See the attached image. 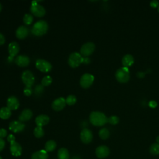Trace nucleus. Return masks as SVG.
<instances>
[{"label":"nucleus","mask_w":159,"mask_h":159,"mask_svg":"<svg viewBox=\"0 0 159 159\" xmlns=\"http://www.w3.org/2000/svg\"><path fill=\"white\" fill-rule=\"evenodd\" d=\"M90 122L95 126H102L107 122V118L101 112L93 111L89 115Z\"/></svg>","instance_id":"1"},{"label":"nucleus","mask_w":159,"mask_h":159,"mask_svg":"<svg viewBox=\"0 0 159 159\" xmlns=\"http://www.w3.org/2000/svg\"><path fill=\"white\" fill-rule=\"evenodd\" d=\"M48 30V24L46 21L40 20L35 22L32 28V33L35 36H42Z\"/></svg>","instance_id":"2"},{"label":"nucleus","mask_w":159,"mask_h":159,"mask_svg":"<svg viewBox=\"0 0 159 159\" xmlns=\"http://www.w3.org/2000/svg\"><path fill=\"white\" fill-rule=\"evenodd\" d=\"M116 78L120 83H126L130 78V73L128 68L121 67L119 68L115 74Z\"/></svg>","instance_id":"3"},{"label":"nucleus","mask_w":159,"mask_h":159,"mask_svg":"<svg viewBox=\"0 0 159 159\" xmlns=\"http://www.w3.org/2000/svg\"><path fill=\"white\" fill-rule=\"evenodd\" d=\"M30 10L33 15L38 17H43L45 14V8L42 5L38 4L37 1H33L32 2Z\"/></svg>","instance_id":"4"},{"label":"nucleus","mask_w":159,"mask_h":159,"mask_svg":"<svg viewBox=\"0 0 159 159\" xmlns=\"http://www.w3.org/2000/svg\"><path fill=\"white\" fill-rule=\"evenodd\" d=\"M83 57L78 52L71 53L68 58V65L72 68L78 67L82 62H83Z\"/></svg>","instance_id":"5"},{"label":"nucleus","mask_w":159,"mask_h":159,"mask_svg":"<svg viewBox=\"0 0 159 159\" xmlns=\"http://www.w3.org/2000/svg\"><path fill=\"white\" fill-rule=\"evenodd\" d=\"M36 68L42 72H49L52 68L51 63L44 59H38L35 61Z\"/></svg>","instance_id":"6"},{"label":"nucleus","mask_w":159,"mask_h":159,"mask_svg":"<svg viewBox=\"0 0 159 159\" xmlns=\"http://www.w3.org/2000/svg\"><path fill=\"white\" fill-rule=\"evenodd\" d=\"M22 80L25 84V86L31 87L34 84L35 78L30 71L25 70L22 74Z\"/></svg>","instance_id":"7"},{"label":"nucleus","mask_w":159,"mask_h":159,"mask_svg":"<svg viewBox=\"0 0 159 159\" xmlns=\"http://www.w3.org/2000/svg\"><path fill=\"white\" fill-rule=\"evenodd\" d=\"M95 50V45L93 42H87L83 44L80 49V54L88 57L93 53Z\"/></svg>","instance_id":"8"},{"label":"nucleus","mask_w":159,"mask_h":159,"mask_svg":"<svg viewBox=\"0 0 159 159\" xmlns=\"http://www.w3.org/2000/svg\"><path fill=\"white\" fill-rule=\"evenodd\" d=\"M94 80L93 75L89 73H85L81 77L80 85L83 88H88L93 84Z\"/></svg>","instance_id":"9"},{"label":"nucleus","mask_w":159,"mask_h":159,"mask_svg":"<svg viewBox=\"0 0 159 159\" xmlns=\"http://www.w3.org/2000/svg\"><path fill=\"white\" fill-rule=\"evenodd\" d=\"M80 139L84 143H89L93 140V133L88 129H84L80 133Z\"/></svg>","instance_id":"10"},{"label":"nucleus","mask_w":159,"mask_h":159,"mask_svg":"<svg viewBox=\"0 0 159 159\" xmlns=\"http://www.w3.org/2000/svg\"><path fill=\"white\" fill-rule=\"evenodd\" d=\"M24 128H25V125L20 121H17V120L12 121L9 123V129L14 133L20 132L24 130Z\"/></svg>","instance_id":"11"},{"label":"nucleus","mask_w":159,"mask_h":159,"mask_svg":"<svg viewBox=\"0 0 159 159\" xmlns=\"http://www.w3.org/2000/svg\"><path fill=\"white\" fill-rule=\"evenodd\" d=\"M66 100L62 97L58 98L53 101L52 104V107L56 111H60L62 110L66 105Z\"/></svg>","instance_id":"12"},{"label":"nucleus","mask_w":159,"mask_h":159,"mask_svg":"<svg viewBox=\"0 0 159 159\" xmlns=\"http://www.w3.org/2000/svg\"><path fill=\"white\" fill-rule=\"evenodd\" d=\"M110 151L109 148L106 145H101L96 148V155L99 158H104L109 155Z\"/></svg>","instance_id":"13"},{"label":"nucleus","mask_w":159,"mask_h":159,"mask_svg":"<svg viewBox=\"0 0 159 159\" xmlns=\"http://www.w3.org/2000/svg\"><path fill=\"white\" fill-rule=\"evenodd\" d=\"M22 147L20 145L15 142H13L10 143V152L14 157H19L22 153Z\"/></svg>","instance_id":"14"},{"label":"nucleus","mask_w":159,"mask_h":159,"mask_svg":"<svg viewBox=\"0 0 159 159\" xmlns=\"http://www.w3.org/2000/svg\"><path fill=\"white\" fill-rule=\"evenodd\" d=\"M15 63L16 65L20 67H25L27 66L30 63V58L26 55H19L17 56L15 60Z\"/></svg>","instance_id":"15"},{"label":"nucleus","mask_w":159,"mask_h":159,"mask_svg":"<svg viewBox=\"0 0 159 159\" xmlns=\"http://www.w3.org/2000/svg\"><path fill=\"white\" fill-rule=\"evenodd\" d=\"M7 107L11 111L17 109L19 107V102L18 99L14 96L9 97L7 100Z\"/></svg>","instance_id":"16"},{"label":"nucleus","mask_w":159,"mask_h":159,"mask_svg":"<svg viewBox=\"0 0 159 159\" xmlns=\"http://www.w3.org/2000/svg\"><path fill=\"white\" fill-rule=\"evenodd\" d=\"M19 45L16 42H12L8 45V52L9 55L12 58L19 53Z\"/></svg>","instance_id":"17"},{"label":"nucleus","mask_w":159,"mask_h":159,"mask_svg":"<svg viewBox=\"0 0 159 159\" xmlns=\"http://www.w3.org/2000/svg\"><path fill=\"white\" fill-rule=\"evenodd\" d=\"M49 120H50V119L48 116H47L45 114H41L35 118V122L37 126L42 127L43 126L47 125L48 123Z\"/></svg>","instance_id":"18"},{"label":"nucleus","mask_w":159,"mask_h":159,"mask_svg":"<svg viewBox=\"0 0 159 159\" xmlns=\"http://www.w3.org/2000/svg\"><path fill=\"white\" fill-rule=\"evenodd\" d=\"M32 111L29 109H25L22 111L19 116V120L20 122H25L29 120L32 117Z\"/></svg>","instance_id":"19"},{"label":"nucleus","mask_w":159,"mask_h":159,"mask_svg":"<svg viewBox=\"0 0 159 159\" xmlns=\"http://www.w3.org/2000/svg\"><path fill=\"white\" fill-rule=\"evenodd\" d=\"M28 35V29L26 27L21 25L19 27L16 31V36L19 39H25Z\"/></svg>","instance_id":"20"},{"label":"nucleus","mask_w":159,"mask_h":159,"mask_svg":"<svg viewBox=\"0 0 159 159\" xmlns=\"http://www.w3.org/2000/svg\"><path fill=\"white\" fill-rule=\"evenodd\" d=\"M48 155L45 150L35 152L31 156V159H48Z\"/></svg>","instance_id":"21"},{"label":"nucleus","mask_w":159,"mask_h":159,"mask_svg":"<svg viewBox=\"0 0 159 159\" xmlns=\"http://www.w3.org/2000/svg\"><path fill=\"white\" fill-rule=\"evenodd\" d=\"M134 61V57L130 55V54H127L124 55L122 59V63L124 65V67L128 68V66H130Z\"/></svg>","instance_id":"22"},{"label":"nucleus","mask_w":159,"mask_h":159,"mask_svg":"<svg viewBox=\"0 0 159 159\" xmlns=\"http://www.w3.org/2000/svg\"><path fill=\"white\" fill-rule=\"evenodd\" d=\"M11 115V111L7 107H3L0 109V118L7 119Z\"/></svg>","instance_id":"23"},{"label":"nucleus","mask_w":159,"mask_h":159,"mask_svg":"<svg viewBox=\"0 0 159 159\" xmlns=\"http://www.w3.org/2000/svg\"><path fill=\"white\" fill-rule=\"evenodd\" d=\"M57 157L58 159H69L68 150L65 148H61L58 151Z\"/></svg>","instance_id":"24"},{"label":"nucleus","mask_w":159,"mask_h":159,"mask_svg":"<svg viewBox=\"0 0 159 159\" xmlns=\"http://www.w3.org/2000/svg\"><path fill=\"white\" fill-rule=\"evenodd\" d=\"M57 147V143L56 142L53 140H50L47 141L45 143V150L48 152H52Z\"/></svg>","instance_id":"25"},{"label":"nucleus","mask_w":159,"mask_h":159,"mask_svg":"<svg viewBox=\"0 0 159 159\" xmlns=\"http://www.w3.org/2000/svg\"><path fill=\"white\" fill-rule=\"evenodd\" d=\"M110 133L107 129L102 128L99 131V136L101 139L106 140L109 137Z\"/></svg>","instance_id":"26"},{"label":"nucleus","mask_w":159,"mask_h":159,"mask_svg":"<svg viewBox=\"0 0 159 159\" xmlns=\"http://www.w3.org/2000/svg\"><path fill=\"white\" fill-rule=\"evenodd\" d=\"M34 135L37 138H41L44 135V130L42 127L37 126L34 130Z\"/></svg>","instance_id":"27"},{"label":"nucleus","mask_w":159,"mask_h":159,"mask_svg":"<svg viewBox=\"0 0 159 159\" xmlns=\"http://www.w3.org/2000/svg\"><path fill=\"white\" fill-rule=\"evenodd\" d=\"M150 152L153 155L159 154V143H154L150 147Z\"/></svg>","instance_id":"28"},{"label":"nucleus","mask_w":159,"mask_h":159,"mask_svg":"<svg viewBox=\"0 0 159 159\" xmlns=\"http://www.w3.org/2000/svg\"><path fill=\"white\" fill-rule=\"evenodd\" d=\"M33 16L30 14H25L23 17V22L26 25H30L33 21Z\"/></svg>","instance_id":"29"},{"label":"nucleus","mask_w":159,"mask_h":159,"mask_svg":"<svg viewBox=\"0 0 159 159\" xmlns=\"http://www.w3.org/2000/svg\"><path fill=\"white\" fill-rule=\"evenodd\" d=\"M52 83V78L50 76H45L42 80V85L48 86Z\"/></svg>","instance_id":"30"},{"label":"nucleus","mask_w":159,"mask_h":159,"mask_svg":"<svg viewBox=\"0 0 159 159\" xmlns=\"http://www.w3.org/2000/svg\"><path fill=\"white\" fill-rule=\"evenodd\" d=\"M65 100H66V103L68 105L71 106V105L75 104L76 102L77 99H76V98L75 96L71 94V95H69Z\"/></svg>","instance_id":"31"},{"label":"nucleus","mask_w":159,"mask_h":159,"mask_svg":"<svg viewBox=\"0 0 159 159\" xmlns=\"http://www.w3.org/2000/svg\"><path fill=\"white\" fill-rule=\"evenodd\" d=\"M119 122V118L116 116H112L107 118V122L112 125H116Z\"/></svg>","instance_id":"32"},{"label":"nucleus","mask_w":159,"mask_h":159,"mask_svg":"<svg viewBox=\"0 0 159 159\" xmlns=\"http://www.w3.org/2000/svg\"><path fill=\"white\" fill-rule=\"evenodd\" d=\"M32 89L31 87L25 86V88L24 89V94L27 96H29L32 94Z\"/></svg>","instance_id":"33"},{"label":"nucleus","mask_w":159,"mask_h":159,"mask_svg":"<svg viewBox=\"0 0 159 159\" xmlns=\"http://www.w3.org/2000/svg\"><path fill=\"white\" fill-rule=\"evenodd\" d=\"M7 132L5 129H0V138L2 139L7 136Z\"/></svg>","instance_id":"34"},{"label":"nucleus","mask_w":159,"mask_h":159,"mask_svg":"<svg viewBox=\"0 0 159 159\" xmlns=\"http://www.w3.org/2000/svg\"><path fill=\"white\" fill-rule=\"evenodd\" d=\"M7 141L11 143H12V142H15L16 140V138H15V137L12 135V134H9L8 136H7Z\"/></svg>","instance_id":"35"},{"label":"nucleus","mask_w":159,"mask_h":159,"mask_svg":"<svg viewBox=\"0 0 159 159\" xmlns=\"http://www.w3.org/2000/svg\"><path fill=\"white\" fill-rule=\"evenodd\" d=\"M4 147H5V141L2 139L0 138V152H1L4 149Z\"/></svg>","instance_id":"36"},{"label":"nucleus","mask_w":159,"mask_h":159,"mask_svg":"<svg viewBox=\"0 0 159 159\" xmlns=\"http://www.w3.org/2000/svg\"><path fill=\"white\" fill-rule=\"evenodd\" d=\"M150 6L152 7H156L157 6H158L159 4H158V2L156 0H153L150 2Z\"/></svg>","instance_id":"37"},{"label":"nucleus","mask_w":159,"mask_h":159,"mask_svg":"<svg viewBox=\"0 0 159 159\" xmlns=\"http://www.w3.org/2000/svg\"><path fill=\"white\" fill-rule=\"evenodd\" d=\"M148 105L152 108H155L157 106V102L155 101H150L148 103Z\"/></svg>","instance_id":"38"},{"label":"nucleus","mask_w":159,"mask_h":159,"mask_svg":"<svg viewBox=\"0 0 159 159\" xmlns=\"http://www.w3.org/2000/svg\"><path fill=\"white\" fill-rule=\"evenodd\" d=\"M5 43V37L4 35L0 33V45H3Z\"/></svg>","instance_id":"39"},{"label":"nucleus","mask_w":159,"mask_h":159,"mask_svg":"<svg viewBox=\"0 0 159 159\" xmlns=\"http://www.w3.org/2000/svg\"><path fill=\"white\" fill-rule=\"evenodd\" d=\"M156 140H157V143H159V136H158V137H157V139H156Z\"/></svg>","instance_id":"40"},{"label":"nucleus","mask_w":159,"mask_h":159,"mask_svg":"<svg viewBox=\"0 0 159 159\" xmlns=\"http://www.w3.org/2000/svg\"><path fill=\"white\" fill-rule=\"evenodd\" d=\"M2 6L1 4L0 3V12H1V10H2Z\"/></svg>","instance_id":"41"},{"label":"nucleus","mask_w":159,"mask_h":159,"mask_svg":"<svg viewBox=\"0 0 159 159\" xmlns=\"http://www.w3.org/2000/svg\"><path fill=\"white\" fill-rule=\"evenodd\" d=\"M158 11L159 12V5H158Z\"/></svg>","instance_id":"42"},{"label":"nucleus","mask_w":159,"mask_h":159,"mask_svg":"<svg viewBox=\"0 0 159 159\" xmlns=\"http://www.w3.org/2000/svg\"><path fill=\"white\" fill-rule=\"evenodd\" d=\"M0 159H2V157H1V156H0Z\"/></svg>","instance_id":"43"}]
</instances>
